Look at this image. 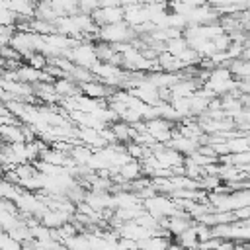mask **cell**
<instances>
[{"mask_svg":"<svg viewBox=\"0 0 250 250\" xmlns=\"http://www.w3.org/2000/svg\"><path fill=\"white\" fill-rule=\"evenodd\" d=\"M92 20L102 27V25H107V23H115V21H123V6H100L94 10L92 14Z\"/></svg>","mask_w":250,"mask_h":250,"instance_id":"obj_4","label":"cell"},{"mask_svg":"<svg viewBox=\"0 0 250 250\" xmlns=\"http://www.w3.org/2000/svg\"><path fill=\"white\" fill-rule=\"evenodd\" d=\"M0 137L4 141V145H14V143H25V135H23V123H6L0 125Z\"/></svg>","mask_w":250,"mask_h":250,"instance_id":"obj_8","label":"cell"},{"mask_svg":"<svg viewBox=\"0 0 250 250\" xmlns=\"http://www.w3.org/2000/svg\"><path fill=\"white\" fill-rule=\"evenodd\" d=\"M10 10L20 20H31L35 16V2L33 0H10Z\"/></svg>","mask_w":250,"mask_h":250,"instance_id":"obj_12","label":"cell"},{"mask_svg":"<svg viewBox=\"0 0 250 250\" xmlns=\"http://www.w3.org/2000/svg\"><path fill=\"white\" fill-rule=\"evenodd\" d=\"M117 234H119V236H123V238H131V240L139 242V240H143V238L150 236L152 232H150L148 229L141 227L137 221H125V223H121V225H119Z\"/></svg>","mask_w":250,"mask_h":250,"instance_id":"obj_7","label":"cell"},{"mask_svg":"<svg viewBox=\"0 0 250 250\" xmlns=\"http://www.w3.org/2000/svg\"><path fill=\"white\" fill-rule=\"evenodd\" d=\"M21 248H23V244L20 240L10 236L6 230L0 232V250H21Z\"/></svg>","mask_w":250,"mask_h":250,"instance_id":"obj_20","label":"cell"},{"mask_svg":"<svg viewBox=\"0 0 250 250\" xmlns=\"http://www.w3.org/2000/svg\"><path fill=\"white\" fill-rule=\"evenodd\" d=\"M137 37L135 29L125 23V21H115V23H107L102 25L98 31V41H105L109 45H117V43H131Z\"/></svg>","mask_w":250,"mask_h":250,"instance_id":"obj_1","label":"cell"},{"mask_svg":"<svg viewBox=\"0 0 250 250\" xmlns=\"http://www.w3.org/2000/svg\"><path fill=\"white\" fill-rule=\"evenodd\" d=\"M117 174L121 176V180H123L125 184H129V182L137 180L139 176H143V168H141V162L133 158V160L125 162L123 166H119V168H117Z\"/></svg>","mask_w":250,"mask_h":250,"instance_id":"obj_13","label":"cell"},{"mask_svg":"<svg viewBox=\"0 0 250 250\" xmlns=\"http://www.w3.org/2000/svg\"><path fill=\"white\" fill-rule=\"evenodd\" d=\"M145 129L156 143L168 145L170 139H172V133H174V123H170L162 117H152V119L145 121Z\"/></svg>","mask_w":250,"mask_h":250,"instance_id":"obj_3","label":"cell"},{"mask_svg":"<svg viewBox=\"0 0 250 250\" xmlns=\"http://www.w3.org/2000/svg\"><path fill=\"white\" fill-rule=\"evenodd\" d=\"M166 250H188V248H184L182 244H178V242L174 240V242H170V244H168V248H166Z\"/></svg>","mask_w":250,"mask_h":250,"instance_id":"obj_23","label":"cell"},{"mask_svg":"<svg viewBox=\"0 0 250 250\" xmlns=\"http://www.w3.org/2000/svg\"><path fill=\"white\" fill-rule=\"evenodd\" d=\"M62 244H64L68 250H92L90 240H88V234H78V232H76V234L64 238Z\"/></svg>","mask_w":250,"mask_h":250,"instance_id":"obj_15","label":"cell"},{"mask_svg":"<svg viewBox=\"0 0 250 250\" xmlns=\"http://www.w3.org/2000/svg\"><path fill=\"white\" fill-rule=\"evenodd\" d=\"M170 236H162V234H150L143 240L137 242V248L139 250H166L168 244H170Z\"/></svg>","mask_w":250,"mask_h":250,"instance_id":"obj_10","label":"cell"},{"mask_svg":"<svg viewBox=\"0 0 250 250\" xmlns=\"http://www.w3.org/2000/svg\"><path fill=\"white\" fill-rule=\"evenodd\" d=\"M94 47H96V57H98V61L111 62V59L115 57L113 45H109V43H105V41H98V43H94Z\"/></svg>","mask_w":250,"mask_h":250,"instance_id":"obj_18","label":"cell"},{"mask_svg":"<svg viewBox=\"0 0 250 250\" xmlns=\"http://www.w3.org/2000/svg\"><path fill=\"white\" fill-rule=\"evenodd\" d=\"M123 21L129 23L131 27H137L145 21H148V12H146V6L145 4H129V6H123Z\"/></svg>","mask_w":250,"mask_h":250,"instance_id":"obj_6","label":"cell"},{"mask_svg":"<svg viewBox=\"0 0 250 250\" xmlns=\"http://www.w3.org/2000/svg\"><path fill=\"white\" fill-rule=\"evenodd\" d=\"M76 4H78V12L80 14H88V16H92L94 10L100 8L98 0H76Z\"/></svg>","mask_w":250,"mask_h":250,"instance_id":"obj_21","label":"cell"},{"mask_svg":"<svg viewBox=\"0 0 250 250\" xmlns=\"http://www.w3.org/2000/svg\"><path fill=\"white\" fill-rule=\"evenodd\" d=\"M232 215H234V219H236V221H238V219H250V205H244V207L234 209V211H232Z\"/></svg>","mask_w":250,"mask_h":250,"instance_id":"obj_22","label":"cell"},{"mask_svg":"<svg viewBox=\"0 0 250 250\" xmlns=\"http://www.w3.org/2000/svg\"><path fill=\"white\" fill-rule=\"evenodd\" d=\"M70 62L78 64V66H84V68H90L98 62V57H96V47L92 41H78L74 47H70L64 55Z\"/></svg>","mask_w":250,"mask_h":250,"instance_id":"obj_2","label":"cell"},{"mask_svg":"<svg viewBox=\"0 0 250 250\" xmlns=\"http://www.w3.org/2000/svg\"><path fill=\"white\" fill-rule=\"evenodd\" d=\"M55 86V92L61 96V98H72V96H78L80 94V88L74 80H70L68 76H62V78H57L53 82Z\"/></svg>","mask_w":250,"mask_h":250,"instance_id":"obj_11","label":"cell"},{"mask_svg":"<svg viewBox=\"0 0 250 250\" xmlns=\"http://www.w3.org/2000/svg\"><path fill=\"white\" fill-rule=\"evenodd\" d=\"M21 191H23V188H20V186L8 182L6 178H0V197H2V199H12V201H14Z\"/></svg>","mask_w":250,"mask_h":250,"instance_id":"obj_16","label":"cell"},{"mask_svg":"<svg viewBox=\"0 0 250 250\" xmlns=\"http://www.w3.org/2000/svg\"><path fill=\"white\" fill-rule=\"evenodd\" d=\"M23 61H25V64H29V66H33V68H37V70H43V68L49 64V59H47L43 53H39V51L29 53Z\"/></svg>","mask_w":250,"mask_h":250,"instance_id":"obj_19","label":"cell"},{"mask_svg":"<svg viewBox=\"0 0 250 250\" xmlns=\"http://www.w3.org/2000/svg\"><path fill=\"white\" fill-rule=\"evenodd\" d=\"M33 94L37 100L49 104V105H59L61 102V96L55 92V86L51 82H37L33 84Z\"/></svg>","mask_w":250,"mask_h":250,"instance_id":"obj_9","label":"cell"},{"mask_svg":"<svg viewBox=\"0 0 250 250\" xmlns=\"http://www.w3.org/2000/svg\"><path fill=\"white\" fill-rule=\"evenodd\" d=\"M78 88H80V94H84L88 98H94V100H107L111 96V90H113V88L105 86L104 82H100L98 78L82 82V84H78Z\"/></svg>","mask_w":250,"mask_h":250,"instance_id":"obj_5","label":"cell"},{"mask_svg":"<svg viewBox=\"0 0 250 250\" xmlns=\"http://www.w3.org/2000/svg\"><path fill=\"white\" fill-rule=\"evenodd\" d=\"M53 12L57 18H62V16H74L78 14V4L76 0H49Z\"/></svg>","mask_w":250,"mask_h":250,"instance_id":"obj_14","label":"cell"},{"mask_svg":"<svg viewBox=\"0 0 250 250\" xmlns=\"http://www.w3.org/2000/svg\"><path fill=\"white\" fill-rule=\"evenodd\" d=\"M2 145H4V141H2V137H0V146H2Z\"/></svg>","mask_w":250,"mask_h":250,"instance_id":"obj_24","label":"cell"},{"mask_svg":"<svg viewBox=\"0 0 250 250\" xmlns=\"http://www.w3.org/2000/svg\"><path fill=\"white\" fill-rule=\"evenodd\" d=\"M188 47H189V43H188V39L184 35H178V37L166 41V51L170 55H174V57H180Z\"/></svg>","mask_w":250,"mask_h":250,"instance_id":"obj_17","label":"cell"}]
</instances>
